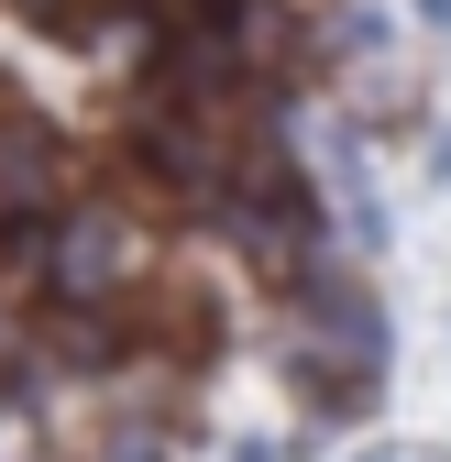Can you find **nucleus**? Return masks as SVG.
Wrapping results in <instances>:
<instances>
[{
  "instance_id": "1",
  "label": "nucleus",
  "mask_w": 451,
  "mask_h": 462,
  "mask_svg": "<svg viewBox=\"0 0 451 462\" xmlns=\"http://www.w3.org/2000/svg\"><path fill=\"white\" fill-rule=\"evenodd\" d=\"M44 275H55V298H99V286H122V275H133V231L110 220V209H78L67 231H55Z\"/></svg>"
},
{
  "instance_id": "2",
  "label": "nucleus",
  "mask_w": 451,
  "mask_h": 462,
  "mask_svg": "<svg viewBox=\"0 0 451 462\" xmlns=\"http://www.w3.org/2000/svg\"><path fill=\"white\" fill-rule=\"evenodd\" d=\"M55 188V133L23 122V110H0V209H33Z\"/></svg>"
},
{
  "instance_id": "3",
  "label": "nucleus",
  "mask_w": 451,
  "mask_h": 462,
  "mask_svg": "<svg viewBox=\"0 0 451 462\" xmlns=\"http://www.w3.org/2000/svg\"><path fill=\"white\" fill-rule=\"evenodd\" d=\"M12 12H33V23H88V0H12Z\"/></svg>"
}]
</instances>
